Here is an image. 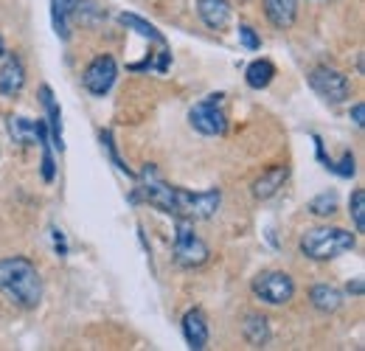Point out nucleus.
<instances>
[{"label": "nucleus", "mask_w": 365, "mask_h": 351, "mask_svg": "<svg viewBox=\"0 0 365 351\" xmlns=\"http://www.w3.org/2000/svg\"><path fill=\"white\" fill-rule=\"evenodd\" d=\"M0 292L11 298L20 309H34L43 301V278L40 270L26 256L0 259Z\"/></svg>", "instance_id": "1"}, {"label": "nucleus", "mask_w": 365, "mask_h": 351, "mask_svg": "<svg viewBox=\"0 0 365 351\" xmlns=\"http://www.w3.org/2000/svg\"><path fill=\"white\" fill-rule=\"evenodd\" d=\"M298 248H301V253H304L307 259H312V262H331V259H337V256L354 250V248H357V239H354V233L346 230V228H329V225H326V228H309V230L301 236Z\"/></svg>", "instance_id": "2"}, {"label": "nucleus", "mask_w": 365, "mask_h": 351, "mask_svg": "<svg viewBox=\"0 0 365 351\" xmlns=\"http://www.w3.org/2000/svg\"><path fill=\"white\" fill-rule=\"evenodd\" d=\"M222 205V191L220 188H208V191H185L175 185V197H172V214L178 220H211Z\"/></svg>", "instance_id": "3"}, {"label": "nucleus", "mask_w": 365, "mask_h": 351, "mask_svg": "<svg viewBox=\"0 0 365 351\" xmlns=\"http://www.w3.org/2000/svg\"><path fill=\"white\" fill-rule=\"evenodd\" d=\"M172 259L182 270H197L211 259L208 245L197 236L194 222L191 220H178L175 225V245H172Z\"/></svg>", "instance_id": "4"}, {"label": "nucleus", "mask_w": 365, "mask_h": 351, "mask_svg": "<svg viewBox=\"0 0 365 351\" xmlns=\"http://www.w3.org/2000/svg\"><path fill=\"white\" fill-rule=\"evenodd\" d=\"M222 101H225L222 93L205 96L202 101H197V104L188 110V124L200 132V135H208V138L225 135V132H228V116H225Z\"/></svg>", "instance_id": "5"}, {"label": "nucleus", "mask_w": 365, "mask_h": 351, "mask_svg": "<svg viewBox=\"0 0 365 351\" xmlns=\"http://www.w3.org/2000/svg\"><path fill=\"white\" fill-rule=\"evenodd\" d=\"M253 295L262 298L264 304L270 307H284L292 301L295 295V281L289 273H281V270H267V273H259L253 278Z\"/></svg>", "instance_id": "6"}, {"label": "nucleus", "mask_w": 365, "mask_h": 351, "mask_svg": "<svg viewBox=\"0 0 365 351\" xmlns=\"http://www.w3.org/2000/svg\"><path fill=\"white\" fill-rule=\"evenodd\" d=\"M309 85L318 93L323 101L329 104H343L349 98V76H343L340 71L329 68V65H320V68H312L309 73Z\"/></svg>", "instance_id": "7"}, {"label": "nucleus", "mask_w": 365, "mask_h": 351, "mask_svg": "<svg viewBox=\"0 0 365 351\" xmlns=\"http://www.w3.org/2000/svg\"><path fill=\"white\" fill-rule=\"evenodd\" d=\"M115 79H118V65H115V59L110 54L96 56L85 68V73H82V85L93 96H107L115 85Z\"/></svg>", "instance_id": "8"}, {"label": "nucleus", "mask_w": 365, "mask_h": 351, "mask_svg": "<svg viewBox=\"0 0 365 351\" xmlns=\"http://www.w3.org/2000/svg\"><path fill=\"white\" fill-rule=\"evenodd\" d=\"M26 88V65L17 54H3L0 65V96L3 98H17Z\"/></svg>", "instance_id": "9"}, {"label": "nucleus", "mask_w": 365, "mask_h": 351, "mask_svg": "<svg viewBox=\"0 0 365 351\" xmlns=\"http://www.w3.org/2000/svg\"><path fill=\"white\" fill-rule=\"evenodd\" d=\"M9 135L23 146H34V143H46L48 141V127L43 118L31 121V118H23V116H11L9 118Z\"/></svg>", "instance_id": "10"}, {"label": "nucleus", "mask_w": 365, "mask_h": 351, "mask_svg": "<svg viewBox=\"0 0 365 351\" xmlns=\"http://www.w3.org/2000/svg\"><path fill=\"white\" fill-rule=\"evenodd\" d=\"M182 337L188 343V349L202 351L208 346V317L202 309H188L182 315Z\"/></svg>", "instance_id": "11"}, {"label": "nucleus", "mask_w": 365, "mask_h": 351, "mask_svg": "<svg viewBox=\"0 0 365 351\" xmlns=\"http://www.w3.org/2000/svg\"><path fill=\"white\" fill-rule=\"evenodd\" d=\"M287 177H289V166H287V163L270 166L267 172H262V175L253 180V197H256V200H270V197H275V194L284 188Z\"/></svg>", "instance_id": "12"}, {"label": "nucleus", "mask_w": 365, "mask_h": 351, "mask_svg": "<svg viewBox=\"0 0 365 351\" xmlns=\"http://www.w3.org/2000/svg\"><path fill=\"white\" fill-rule=\"evenodd\" d=\"M197 14L211 31H225L230 23L228 0H197Z\"/></svg>", "instance_id": "13"}, {"label": "nucleus", "mask_w": 365, "mask_h": 351, "mask_svg": "<svg viewBox=\"0 0 365 351\" xmlns=\"http://www.w3.org/2000/svg\"><path fill=\"white\" fill-rule=\"evenodd\" d=\"M264 17L278 31H287L298 20V0H264Z\"/></svg>", "instance_id": "14"}, {"label": "nucleus", "mask_w": 365, "mask_h": 351, "mask_svg": "<svg viewBox=\"0 0 365 351\" xmlns=\"http://www.w3.org/2000/svg\"><path fill=\"white\" fill-rule=\"evenodd\" d=\"M82 0H51V20L59 40H71V20L76 17Z\"/></svg>", "instance_id": "15"}, {"label": "nucleus", "mask_w": 365, "mask_h": 351, "mask_svg": "<svg viewBox=\"0 0 365 351\" xmlns=\"http://www.w3.org/2000/svg\"><path fill=\"white\" fill-rule=\"evenodd\" d=\"M309 301H312V307L323 312V315H331V312H337V309L346 304V298H343V290H337L334 284H315L312 290H309Z\"/></svg>", "instance_id": "16"}, {"label": "nucleus", "mask_w": 365, "mask_h": 351, "mask_svg": "<svg viewBox=\"0 0 365 351\" xmlns=\"http://www.w3.org/2000/svg\"><path fill=\"white\" fill-rule=\"evenodd\" d=\"M242 335L250 346H264L270 340V326H267V317L259 315V312H247L245 320H242Z\"/></svg>", "instance_id": "17"}, {"label": "nucleus", "mask_w": 365, "mask_h": 351, "mask_svg": "<svg viewBox=\"0 0 365 351\" xmlns=\"http://www.w3.org/2000/svg\"><path fill=\"white\" fill-rule=\"evenodd\" d=\"M40 96H43V107L48 113V124H51V138H53V149L65 152V138H62V113H59V104L53 101V93L51 88H40Z\"/></svg>", "instance_id": "18"}, {"label": "nucleus", "mask_w": 365, "mask_h": 351, "mask_svg": "<svg viewBox=\"0 0 365 351\" xmlns=\"http://www.w3.org/2000/svg\"><path fill=\"white\" fill-rule=\"evenodd\" d=\"M273 79H275V65L270 59H256V62H250L247 71H245V82H247V88H253V90L270 88Z\"/></svg>", "instance_id": "19"}, {"label": "nucleus", "mask_w": 365, "mask_h": 351, "mask_svg": "<svg viewBox=\"0 0 365 351\" xmlns=\"http://www.w3.org/2000/svg\"><path fill=\"white\" fill-rule=\"evenodd\" d=\"M118 23L121 26H127V29H133V31H138L140 37H146V40H152V43L158 45H166V40H163V34L152 26V23H146L143 17H138V14H130V11H121L118 14Z\"/></svg>", "instance_id": "20"}, {"label": "nucleus", "mask_w": 365, "mask_h": 351, "mask_svg": "<svg viewBox=\"0 0 365 351\" xmlns=\"http://www.w3.org/2000/svg\"><path fill=\"white\" fill-rule=\"evenodd\" d=\"M337 211V194L334 191H323L315 200H309V214L315 217H331Z\"/></svg>", "instance_id": "21"}, {"label": "nucleus", "mask_w": 365, "mask_h": 351, "mask_svg": "<svg viewBox=\"0 0 365 351\" xmlns=\"http://www.w3.org/2000/svg\"><path fill=\"white\" fill-rule=\"evenodd\" d=\"M349 214H351V220H354V230L363 233L365 230V191L363 188H357V191L351 194V200H349Z\"/></svg>", "instance_id": "22"}, {"label": "nucleus", "mask_w": 365, "mask_h": 351, "mask_svg": "<svg viewBox=\"0 0 365 351\" xmlns=\"http://www.w3.org/2000/svg\"><path fill=\"white\" fill-rule=\"evenodd\" d=\"M101 143H104V149L110 152V161L115 163V169H118V172H124L127 177H138L135 172H133V169L118 158V152H115V143H113V135H110V132H101Z\"/></svg>", "instance_id": "23"}, {"label": "nucleus", "mask_w": 365, "mask_h": 351, "mask_svg": "<svg viewBox=\"0 0 365 351\" xmlns=\"http://www.w3.org/2000/svg\"><path fill=\"white\" fill-rule=\"evenodd\" d=\"M326 169L334 172V175H340V177H354V172H357V166H354V155H351V152H343L340 163L326 161Z\"/></svg>", "instance_id": "24"}, {"label": "nucleus", "mask_w": 365, "mask_h": 351, "mask_svg": "<svg viewBox=\"0 0 365 351\" xmlns=\"http://www.w3.org/2000/svg\"><path fill=\"white\" fill-rule=\"evenodd\" d=\"M239 40H242V45H245L247 51H259V48H262L259 34H256L250 26H239Z\"/></svg>", "instance_id": "25"}, {"label": "nucleus", "mask_w": 365, "mask_h": 351, "mask_svg": "<svg viewBox=\"0 0 365 351\" xmlns=\"http://www.w3.org/2000/svg\"><path fill=\"white\" fill-rule=\"evenodd\" d=\"M51 233H53V250H56L59 256H65V253H68V242H65L62 230H59V228H51Z\"/></svg>", "instance_id": "26"}, {"label": "nucleus", "mask_w": 365, "mask_h": 351, "mask_svg": "<svg viewBox=\"0 0 365 351\" xmlns=\"http://www.w3.org/2000/svg\"><path fill=\"white\" fill-rule=\"evenodd\" d=\"M365 118V104L363 101H357V104H354V107H351V121H354V127H357V130H363V121Z\"/></svg>", "instance_id": "27"}, {"label": "nucleus", "mask_w": 365, "mask_h": 351, "mask_svg": "<svg viewBox=\"0 0 365 351\" xmlns=\"http://www.w3.org/2000/svg\"><path fill=\"white\" fill-rule=\"evenodd\" d=\"M351 295H363V278H357V281H349V287H346Z\"/></svg>", "instance_id": "28"}, {"label": "nucleus", "mask_w": 365, "mask_h": 351, "mask_svg": "<svg viewBox=\"0 0 365 351\" xmlns=\"http://www.w3.org/2000/svg\"><path fill=\"white\" fill-rule=\"evenodd\" d=\"M3 54H6V43H3V37H0V59H3Z\"/></svg>", "instance_id": "29"}]
</instances>
